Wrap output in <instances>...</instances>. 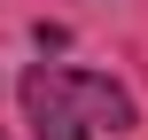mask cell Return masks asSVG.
<instances>
[{
	"mask_svg": "<svg viewBox=\"0 0 148 140\" xmlns=\"http://www.w3.org/2000/svg\"><path fill=\"white\" fill-rule=\"evenodd\" d=\"M23 117H31V140H117V132H133V94L94 70L39 62L23 78Z\"/></svg>",
	"mask_w": 148,
	"mask_h": 140,
	"instance_id": "obj_1",
	"label": "cell"
}]
</instances>
